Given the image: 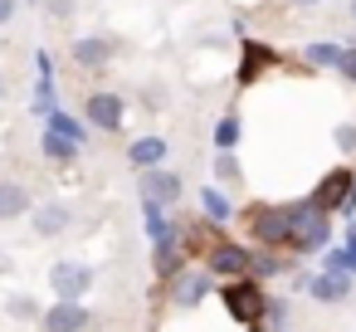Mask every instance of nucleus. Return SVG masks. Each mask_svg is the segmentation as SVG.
<instances>
[{
	"label": "nucleus",
	"mask_w": 356,
	"mask_h": 332,
	"mask_svg": "<svg viewBox=\"0 0 356 332\" xmlns=\"http://www.w3.org/2000/svg\"><path fill=\"white\" fill-rule=\"evenodd\" d=\"M210 293H215V278L205 274V264H200V269H186V274L171 283V303H176V308H200Z\"/></svg>",
	"instance_id": "nucleus-11"
},
{
	"label": "nucleus",
	"mask_w": 356,
	"mask_h": 332,
	"mask_svg": "<svg viewBox=\"0 0 356 332\" xmlns=\"http://www.w3.org/2000/svg\"><path fill=\"white\" fill-rule=\"evenodd\" d=\"M293 6H302V10H312V6H322V0H293Z\"/></svg>",
	"instance_id": "nucleus-31"
},
{
	"label": "nucleus",
	"mask_w": 356,
	"mask_h": 332,
	"mask_svg": "<svg viewBox=\"0 0 356 332\" xmlns=\"http://www.w3.org/2000/svg\"><path fill=\"white\" fill-rule=\"evenodd\" d=\"M283 220H288V254L307 259V254L332 249V215H322L312 200H293V205H283Z\"/></svg>",
	"instance_id": "nucleus-1"
},
{
	"label": "nucleus",
	"mask_w": 356,
	"mask_h": 332,
	"mask_svg": "<svg viewBox=\"0 0 356 332\" xmlns=\"http://www.w3.org/2000/svg\"><path fill=\"white\" fill-rule=\"evenodd\" d=\"M6 313H10L15 322H40V317H44V308H40V303H35L30 293H15V298L6 303Z\"/></svg>",
	"instance_id": "nucleus-26"
},
{
	"label": "nucleus",
	"mask_w": 356,
	"mask_h": 332,
	"mask_svg": "<svg viewBox=\"0 0 356 332\" xmlns=\"http://www.w3.org/2000/svg\"><path fill=\"white\" fill-rule=\"evenodd\" d=\"M307 293H312L317 303H341V298L351 293V274H337V269H322V274H312V283H307Z\"/></svg>",
	"instance_id": "nucleus-16"
},
{
	"label": "nucleus",
	"mask_w": 356,
	"mask_h": 332,
	"mask_svg": "<svg viewBox=\"0 0 356 332\" xmlns=\"http://www.w3.org/2000/svg\"><path fill=\"white\" fill-rule=\"evenodd\" d=\"M341 49H346V45H337V40H317V45L302 49V59H307L312 69H337V64H341Z\"/></svg>",
	"instance_id": "nucleus-21"
},
{
	"label": "nucleus",
	"mask_w": 356,
	"mask_h": 332,
	"mask_svg": "<svg viewBox=\"0 0 356 332\" xmlns=\"http://www.w3.org/2000/svg\"><path fill=\"white\" fill-rule=\"evenodd\" d=\"M249 264H254V249L239 244V239H215L210 254H205V274L220 278V283H234V278H249Z\"/></svg>",
	"instance_id": "nucleus-5"
},
{
	"label": "nucleus",
	"mask_w": 356,
	"mask_h": 332,
	"mask_svg": "<svg viewBox=\"0 0 356 332\" xmlns=\"http://www.w3.org/2000/svg\"><path fill=\"white\" fill-rule=\"evenodd\" d=\"M118 49H122V40L118 35H83V40H74V64H83V69H103V64H113L118 59Z\"/></svg>",
	"instance_id": "nucleus-10"
},
{
	"label": "nucleus",
	"mask_w": 356,
	"mask_h": 332,
	"mask_svg": "<svg viewBox=\"0 0 356 332\" xmlns=\"http://www.w3.org/2000/svg\"><path fill=\"white\" fill-rule=\"evenodd\" d=\"M239 230L259 244V249H288V220H283V205H273V200H249L244 210H239Z\"/></svg>",
	"instance_id": "nucleus-2"
},
{
	"label": "nucleus",
	"mask_w": 356,
	"mask_h": 332,
	"mask_svg": "<svg viewBox=\"0 0 356 332\" xmlns=\"http://www.w3.org/2000/svg\"><path fill=\"white\" fill-rule=\"evenodd\" d=\"M137 191H142V200L176 205V200H181V176L166 171V166H156V171H142V176H137Z\"/></svg>",
	"instance_id": "nucleus-13"
},
{
	"label": "nucleus",
	"mask_w": 356,
	"mask_h": 332,
	"mask_svg": "<svg viewBox=\"0 0 356 332\" xmlns=\"http://www.w3.org/2000/svg\"><path fill=\"white\" fill-rule=\"evenodd\" d=\"M283 269H288V259H283L278 249H254V264H249V278H259V283H264V278H278Z\"/></svg>",
	"instance_id": "nucleus-24"
},
{
	"label": "nucleus",
	"mask_w": 356,
	"mask_h": 332,
	"mask_svg": "<svg viewBox=\"0 0 356 332\" xmlns=\"http://www.w3.org/2000/svg\"><path fill=\"white\" fill-rule=\"evenodd\" d=\"M332 142H337V152H356V122H337Z\"/></svg>",
	"instance_id": "nucleus-27"
},
{
	"label": "nucleus",
	"mask_w": 356,
	"mask_h": 332,
	"mask_svg": "<svg viewBox=\"0 0 356 332\" xmlns=\"http://www.w3.org/2000/svg\"><path fill=\"white\" fill-rule=\"evenodd\" d=\"M83 118H88V127H98V132H122V122H127V98L113 93V88H98V93H88Z\"/></svg>",
	"instance_id": "nucleus-7"
},
{
	"label": "nucleus",
	"mask_w": 356,
	"mask_h": 332,
	"mask_svg": "<svg viewBox=\"0 0 356 332\" xmlns=\"http://www.w3.org/2000/svg\"><path fill=\"white\" fill-rule=\"evenodd\" d=\"M186 269H191V259L181 254V244H152V274H156V278L176 283Z\"/></svg>",
	"instance_id": "nucleus-15"
},
{
	"label": "nucleus",
	"mask_w": 356,
	"mask_h": 332,
	"mask_svg": "<svg viewBox=\"0 0 356 332\" xmlns=\"http://www.w3.org/2000/svg\"><path fill=\"white\" fill-rule=\"evenodd\" d=\"M40 152H44L49 161L69 166V161H79V152H83V147H79V142H69V137H54V132H44V137H40Z\"/></svg>",
	"instance_id": "nucleus-23"
},
{
	"label": "nucleus",
	"mask_w": 356,
	"mask_h": 332,
	"mask_svg": "<svg viewBox=\"0 0 356 332\" xmlns=\"http://www.w3.org/2000/svg\"><path fill=\"white\" fill-rule=\"evenodd\" d=\"M44 132H54V137H69V142H88V122H79V118H69L64 108H54L49 118H44Z\"/></svg>",
	"instance_id": "nucleus-20"
},
{
	"label": "nucleus",
	"mask_w": 356,
	"mask_h": 332,
	"mask_svg": "<svg viewBox=\"0 0 356 332\" xmlns=\"http://www.w3.org/2000/svg\"><path fill=\"white\" fill-rule=\"evenodd\" d=\"M20 215H30V191L20 181H0V225L20 220Z\"/></svg>",
	"instance_id": "nucleus-17"
},
{
	"label": "nucleus",
	"mask_w": 356,
	"mask_h": 332,
	"mask_svg": "<svg viewBox=\"0 0 356 332\" xmlns=\"http://www.w3.org/2000/svg\"><path fill=\"white\" fill-rule=\"evenodd\" d=\"M337 74H341L346 84H356V45H346V49H341V64H337Z\"/></svg>",
	"instance_id": "nucleus-28"
},
{
	"label": "nucleus",
	"mask_w": 356,
	"mask_h": 332,
	"mask_svg": "<svg viewBox=\"0 0 356 332\" xmlns=\"http://www.w3.org/2000/svg\"><path fill=\"white\" fill-rule=\"evenodd\" d=\"M20 15V0H0V25H10Z\"/></svg>",
	"instance_id": "nucleus-29"
},
{
	"label": "nucleus",
	"mask_w": 356,
	"mask_h": 332,
	"mask_svg": "<svg viewBox=\"0 0 356 332\" xmlns=\"http://www.w3.org/2000/svg\"><path fill=\"white\" fill-rule=\"evenodd\" d=\"M239 137H244L239 113H220V122H215V152H234V147H239Z\"/></svg>",
	"instance_id": "nucleus-22"
},
{
	"label": "nucleus",
	"mask_w": 356,
	"mask_h": 332,
	"mask_svg": "<svg viewBox=\"0 0 356 332\" xmlns=\"http://www.w3.org/2000/svg\"><path fill=\"white\" fill-rule=\"evenodd\" d=\"M93 288V269L83 259H59L49 269V293L54 303H83V293Z\"/></svg>",
	"instance_id": "nucleus-6"
},
{
	"label": "nucleus",
	"mask_w": 356,
	"mask_h": 332,
	"mask_svg": "<svg viewBox=\"0 0 356 332\" xmlns=\"http://www.w3.org/2000/svg\"><path fill=\"white\" fill-rule=\"evenodd\" d=\"M30 225H35L40 239H59V235L74 225V205H64V200H44V205L30 215Z\"/></svg>",
	"instance_id": "nucleus-14"
},
{
	"label": "nucleus",
	"mask_w": 356,
	"mask_h": 332,
	"mask_svg": "<svg viewBox=\"0 0 356 332\" xmlns=\"http://www.w3.org/2000/svg\"><path fill=\"white\" fill-rule=\"evenodd\" d=\"M0 98H6V79H0Z\"/></svg>",
	"instance_id": "nucleus-33"
},
{
	"label": "nucleus",
	"mask_w": 356,
	"mask_h": 332,
	"mask_svg": "<svg viewBox=\"0 0 356 332\" xmlns=\"http://www.w3.org/2000/svg\"><path fill=\"white\" fill-rule=\"evenodd\" d=\"M322 215H356V171L351 166H332L317 186H312V196H307Z\"/></svg>",
	"instance_id": "nucleus-4"
},
{
	"label": "nucleus",
	"mask_w": 356,
	"mask_h": 332,
	"mask_svg": "<svg viewBox=\"0 0 356 332\" xmlns=\"http://www.w3.org/2000/svg\"><path fill=\"white\" fill-rule=\"evenodd\" d=\"M268 69H278V49L273 45H264V40H239V88H249V84H259Z\"/></svg>",
	"instance_id": "nucleus-8"
},
{
	"label": "nucleus",
	"mask_w": 356,
	"mask_h": 332,
	"mask_svg": "<svg viewBox=\"0 0 356 332\" xmlns=\"http://www.w3.org/2000/svg\"><path fill=\"white\" fill-rule=\"evenodd\" d=\"M215 181L220 186H239L244 181V166H239L234 152H215Z\"/></svg>",
	"instance_id": "nucleus-25"
},
{
	"label": "nucleus",
	"mask_w": 356,
	"mask_h": 332,
	"mask_svg": "<svg viewBox=\"0 0 356 332\" xmlns=\"http://www.w3.org/2000/svg\"><path fill=\"white\" fill-rule=\"evenodd\" d=\"M166 157H171V142L166 137H156V132H147V137H137L132 147H127V166L142 176V171H156V166H166Z\"/></svg>",
	"instance_id": "nucleus-12"
},
{
	"label": "nucleus",
	"mask_w": 356,
	"mask_h": 332,
	"mask_svg": "<svg viewBox=\"0 0 356 332\" xmlns=\"http://www.w3.org/2000/svg\"><path fill=\"white\" fill-rule=\"evenodd\" d=\"M346 10H351V20H356V0H351V6H346Z\"/></svg>",
	"instance_id": "nucleus-32"
},
{
	"label": "nucleus",
	"mask_w": 356,
	"mask_h": 332,
	"mask_svg": "<svg viewBox=\"0 0 356 332\" xmlns=\"http://www.w3.org/2000/svg\"><path fill=\"white\" fill-rule=\"evenodd\" d=\"M322 269H337V274H356V225L341 235V249H322Z\"/></svg>",
	"instance_id": "nucleus-19"
},
{
	"label": "nucleus",
	"mask_w": 356,
	"mask_h": 332,
	"mask_svg": "<svg viewBox=\"0 0 356 332\" xmlns=\"http://www.w3.org/2000/svg\"><path fill=\"white\" fill-rule=\"evenodd\" d=\"M200 210H205V220L220 230V225L234 215V200L225 196V186H205V191H200Z\"/></svg>",
	"instance_id": "nucleus-18"
},
{
	"label": "nucleus",
	"mask_w": 356,
	"mask_h": 332,
	"mask_svg": "<svg viewBox=\"0 0 356 332\" xmlns=\"http://www.w3.org/2000/svg\"><path fill=\"white\" fill-rule=\"evenodd\" d=\"M49 15H59V20L74 15V0H49Z\"/></svg>",
	"instance_id": "nucleus-30"
},
{
	"label": "nucleus",
	"mask_w": 356,
	"mask_h": 332,
	"mask_svg": "<svg viewBox=\"0 0 356 332\" xmlns=\"http://www.w3.org/2000/svg\"><path fill=\"white\" fill-rule=\"evenodd\" d=\"M88 327H93L88 303H49L40 317V332H88Z\"/></svg>",
	"instance_id": "nucleus-9"
},
{
	"label": "nucleus",
	"mask_w": 356,
	"mask_h": 332,
	"mask_svg": "<svg viewBox=\"0 0 356 332\" xmlns=\"http://www.w3.org/2000/svg\"><path fill=\"white\" fill-rule=\"evenodd\" d=\"M220 303L225 313L239 322V327H259L268 317V293L259 278H234V283H220Z\"/></svg>",
	"instance_id": "nucleus-3"
}]
</instances>
